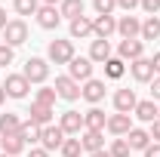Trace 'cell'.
I'll list each match as a JSON object with an SVG mask.
<instances>
[{"mask_svg":"<svg viewBox=\"0 0 160 157\" xmlns=\"http://www.w3.org/2000/svg\"><path fill=\"white\" fill-rule=\"evenodd\" d=\"M92 6H96V16H111L117 9V0H92Z\"/></svg>","mask_w":160,"mask_h":157,"instance_id":"cell-34","label":"cell"},{"mask_svg":"<svg viewBox=\"0 0 160 157\" xmlns=\"http://www.w3.org/2000/svg\"><path fill=\"white\" fill-rule=\"evenodd\" d=\"M92 34L99 40H108L111 34H117V19L114 16H96L92 19Z\"/></svg>","mask_w":160,"mask_h":157,"instance_id":"cell-14","label":"cell"},{"mask_svg":"<svg viewBox=\"0 0 160 157\" xmlns=\"http://www.w3.org/2000/svg\"><path fill=\"white\" fill-rule=\"evenodd\" d=\"M145 157H160V145H157V142H154V145H148V148H145Z\"/></svg>","mask_w":160,"mask_h":157,"instance_id":"cell-40","label":"cell"},{"mask_svg":"<svg viewBox=\"0 0 160 157\" xmlns=\"http://www.w3.org/2000/svg\"><path fill=\"white\" fill-rule=\"evenodd\" d=\"M126 74V62L117 59V56H111V59L105 62V77H111V80H120Z\"/></svg>","mask_w":160,"mask_h":157,"instance_id":"cell-27","label":"cell"},{"mask_svg":"<svg viewBox=\"0 0 160 157\" xmlns=\"http://www.w3.org/2000/svg\"><path fill=\"white\" fill-rule=\"evenodd\" d=\"M129 151H132V148H129L126 139H114L111 148H108V154H111V157H129Z\"/></svg>","mask_w":160,"mask_h":157,"instance_id":"cell-33","label":"cell"},{"mask_svg":"<svg viewBox=\"0 0 160 157\" xmlns=\"http://www.w3.org/2000/svg\"><path fill=\"white\" fill-rule=\"evenodd\" d=\"M6 25H9V19H6V9H3V6H0V31H3V28H6Z\"/></svg>","mask_w":160,"mask_h":157,"instance_id":"cell-42","label":"cell"},{"mask_svg":"<svg viewBox=\"0 0 160 157\" xmlns=\"http://www.w3.org/2000/svg\"><path fill=\"white\" fill-rule=\"evenodd\" d=\"M37 25L43 28V31H56V28L62 25L59 6H46V3H40V9H37Z\"/></svg>","mask_w":160,"mask_h":157,"instance_id":"cell-6","label":"cell"},{"mask_svg":"<svg viewBox=\"0 0 160 157\" xmlns=\"http://www.w3.org/2000/svg\"><path fill=\"white\" fill-rule=\"evenodd\" d=\"M46 56H49L52 65H68V62L74 59V43L71 40H49Z\"/></svg>","mask_w":160,"mask_h":157,"instance_id":"cell-3","label":"cell"},{"mask_svg":"<svg viewBox=\"0 0 160 157\" xmlns=\"http://www.w3.org/2000/svg\"><path fill=\"white\" fill-rule=\"evenodd\" d=\"M139 6L148 13V16H157V13H160V0H142Z\"/></svg>","mask_w":160,"mask_h":157,"instance_id":"cell-36","label":"cell"},{"mask_svg":"<svg viewBox=\"0 0 160 157\" xmlns=\"http://www.w3.org/2000/svg\"><path fill=\"white\" fill-rule=\"evenodd\" d=\"M43 3H46V6H56V3H62V0H43Z\"/></svg>","mask_w":160,"mask_h":157,"instance_id":"cell-46","label":"cell"},{"mask_svg":"<svg viewBox=\"0 0 160 157\" xmlns=\"http://www.w3.org/2000/svg\"><path fill=\"white\" fill-rule=\"evenodd\" d=\"M28 157H49V151H43V148H31Z\"/></svg>","mask_w":160,"mask_h":157,"instance_id":"cell-41","label":"cell"},{"mask_svg":"<svg viewBox=\"0 0 160 157\" xmlns=\"http://www.w3.org/2000/svg\"><path fill=\"white\" fill-rule=\"evenodd\" d=\"M129 74H132V80L136 83H151V80L157 77L154 74V65H151V59H136V62H129Z\"/></svg>","mask_w":160,"mask_h":157,"instance_id":"cell-8","label":"cell"},{"mask_svg":"<svg viewBox=\"0 0 160 157\" xmlns=\"http://www.w3.org/2000/svg\"><path fill=\"white\" fill-rule=\"evenodd\" d=\"M3 89H6V96H9V99H25V96H28V89H31V83L22 77V74H6Z\"/></svg>","mask_w":160,"mask_h":157,"instance_id":"cell-11","label":"cell"},{"mask_svg":"<svg viewBox=\"0 0 160 157\" xmlns=\"http://www.w3.org/2000/svg\"><path fill=\"white\" fill-rule=\"evenodd\" d=\"M105 129H108L111 136H126V133L132 129V117H129V114H111L108 123H105Z\"/></svg>","mask_w":160,"mask_h":157,"instance_id":"cell-17","label":"cell"},{"mask_svg":"<svg viewBox=\"0 0 160 157\" xmlns=\"http://www.w3.org/2000/svg\"><path fill=\"white\" fill-rule=\"evenodd\" d=\"M0 157H9V154H3V151H0Z\"/></svg>","mask_w":160,"mask_h":157,"instance_id":"cell-48","label":"cell"},{"mask_svg":"<svg viewBox=\"0 0 160 157\" xmlns=\"http://www.w3.org/2000/svg\"><path fill=\"white\" fill-rule=\"evenodd\" d=\"M105 123H108V117H105V111L96 108V105L83 114V129H99V133H105Z\"/></svg>","mask_w":160,"mask_h":157,"instance_id":"cell-19","label":"cell"},{"mask_svg":"<svg viewBox=\"0 0 160 157\" xmlns=\"http://www.w3.org/2000/svg\"><path fill=\"white\" fill-rule=\"evenodd\" d=\"M3 102H6V89L0 86V105H3Z\"/></svg>","mask_w":160,"mask_h":157,"instance_id":"cell-45","label":"cell"},{"mask_svg":"<svg viewBox=\"0 0 160 157\" xmlns=\"http://www.w3.org/2000/svg\"><path fill=\"white\" fill-rule=\"evenodd\" d=\"M151 99H157V102H160V74L151 80Z\"/></svg>","mask_w":160,"mask_h":157,"instance_id":"cell-39","label":"cell"},{"mask_svg":"<svg viewBox=\"0 0 160 157\" xmlns=\"http://www.w3.org/2000/svg\"><path fill=\"white\" fill-rule=\"evenodd\" d=\"M117 34L123 40H136L142 34V22L136 19V16H132V13H129V16H123V19L117 22Z\"/></svg>","mask_w":160,"mask_h":157,"instance_id":"cell-15","label":"cell"},{"mask_svg":"<svg viewBox=\"0 0 160 157\" xmlns=\"http://www.w3.org/2000/svg\"><path fill=\"white\" fill-rule=\"evenodd\" d=\"M68 77L71 80H92V62H89V56H74V59L68 62Z\"/></svg>","mask_w":160,"mask_h":157,"instance_id":"cell-5","label":"cell"},{"mask_svg":"<svg viewBox=\"0 0 160 157\" xmlns=\"http://www.w3.org/2000/svg\"><path fill=\"white\" fill-rule=\"evenodd\" d=\"M123 139L129 142V148H132V151H145V148L151 145V136H148L145 129H139V126H132V129H129Z\"/></svg>","mask_w":160,"mask_h":157,"instance_id":"cell-21","label":"cell"},{"mask_svg":"<svg viewBox=\"0 0 160 157\" xmlns=\"http://www.w3.org/2000/svg\"><path fill=\"white\" fill-rule=\"evenodd\" d=\"M16 59V53H12V46H6V43H0V68H6V65H12Z\"/></svg>","mask_w":160,"mask_h":157,"instance_id":"cell-35","label":"cell"},{"mask_svg":"<svg viewBox=\"0 0 160 157\" xmlns=\"http://www.w3.org/2000/svg\"><path fill=\"white\" fill-rule=\"evenodd\" d=\"M80 99H86L89 105H99L102 99H105V80H86L83 86H80Z\"/></svg>","mask_w":160,"mask_h":157,"instance_id":"cell-13","label":"cell"},{"mask_svg":"<svg viewBox=\"0 0 160 157\" xmlns=\"http://www.w3.org/2000/svg\"><path fill=\"white\" fill-rule=\"evenodd\" d=\"M25 40H28V25H25V19H9V25L3 28V43L16 49Z\"/></svg>","mask_w":160,"mask_h":157,"instance_id":"cell-2","label":"cell"},{"mask_svg":"<svg viewBox=\"0 0 160 157\" xmlns=\"http://www.w3.org/2000/svg\"><path fill=\"white\" fill-rule=\"evenodd\" d=\"M65 133H62V126L59 123H56V126H52V123H49V126H43V129H40V148H43V151H59L62 145H65Z\"/></svg>","mask_w":160,"mask_h":157,"instance_id":"cell-4","label":"cell"},{"mask_svg":"<svg viewBox=\"0 0 160 157\" xmlns=\"http://www.w3.org/2000/svg\"><path fill=\"white\" fill-rule=\"evenodd\" d=\"M12 9H16L19 16H37L40 0H12Z\"/></svg>","mask_w":160,"mask_h":157,"instance_id":"cell-30","label":"cell"},{"mask_svg":"<svg viewBox=\"0 0 160 157\" xmlns=\"http://www.w3.org/2000/svg\"><path fill=\"white\" fill-rule=\"evenodd\" d=\"M56 86H40L37 96H34V102H40V105H56Z\"/></svg>","mask_w":160,"mask_h":157,"instance_id":"cell-32","label":"cell"},{"mask_svg":"<svg viewBox=\"0 0 160 157\" xmlns=\"http://www.w3.org/2000/svg\"><path fill=\"white\" fill-rule=\"evenodd\" d=\"M25 151V142H22V136L16 133V136H6L3 139V154H9V157H16Z\"/></svg>","mask_w":160,"mask_h":157,"instance_id":"cell-29","label":"cell"},{"mask_svg":"<svg viewBox=\"0 0 160 157\" xmlns=\"http://www.w3.org/2000/svg\"><path fill=\"white\" fill-rule=\"evenodd\" d=\"M59 126H62V133H65V136H80V133H83V114L68 108V111H62Z\"/></svg>","mask_w":160,"mask_h":157,"instance_id":"cell-7","label":"cell"},{"mask_svg":"<svg viewBox=\"0 0 160 157\" xmlns=\"http://www.w3.org/2000/svg\"><path fill=\"white\" fill-rule=\"evenodd\" d=\"M22 77L28 80V83H46V77H49V62L40 59V56H31V59L25 62Z\"/></svg>","mask_w":160,"mask_h":157,"instance_id":"cell-1","label":"cell"},{"mask_svg":"<svg viewBox=\"0 0 160 157\" xmlns=\"http://www.w3.org/2000/svg\"><path fill=\"white\" fill-rule=\"evenodd\" d=\"M148 136H151V139H154V142L160 145V120H154V123H151V129H148Z\"/></svg>","mask_w":160,"mask_h":157,"instance_id":"cell-38","label":"cell"},{"mask_svg":"<svg viewBox=\"0 0 160 157\" xmlns=\"http://www.w3.org/2000/svg\"><path fill=\"white\" fill-rule=\"evenodd\" d=\"M89 157H111V154H108V151L102 148V151H96V154H89Z\"/></svg>","mask_w":160,"mask_h":157,"instance_id":"cell-44","label":"cell"},{"mask_svg":"<svg viewBox=\"0 0 160 157\" xmlns=\"http://www.w3.org/2000/svg\"><path fill=\"white\" fill-rule=\"evenodd\" d=\"M80 145H83V151H89V154H96L105 148V136H102L99 129H83V136H80Z\"/></svg>","mask_w":160,"mask_h":157,"instance_id":"cell-18","label":"cell"},{"mask_svg":"<svg viewBox=\"0 0 160 157\" xmlns=\"http://www.w3.org/2000/svg\"><path fill=\"white\" fill-rule=\"evenodd\" d=\"M59 13H62V19H77V16H83V0H62L59 3Z\"/></svg>","mask_w":160,"mask_h":157,"instance_id":"cell-26","label":"cell"},{"mask_svg":"<svg viewBox=\"0 0 160 157\" xmlns=\"http://www.w3.org/2000/svg\"><path fill=\"white\" fill-rule=\"evenodd\" d=\"M0 151H3V139H0Z\"/></svg>","mask_w":160,"mask_h":157,"instance_id":"cell-47","label":"cell"},{"mask_svg":"<svg viewBox=\"0 0 160 157\" xmlns=\"http://www.w3.org/2000/svg\"><path fill=\"white\" fill-rule=\"evenodd\" d=\"M22 129V120L12 114V111H6V114H0V139H6V136H16Z\"/></svg>","mask_w":160,"mask_h":157,"instance_id":"cell-23","label":"cell"},{"mask_svg":"<svg viewBox=\"0 0 160 157\" xmlns=\"http://www.w3.org/2000/svg\"><path fill=\"white\" fill-rule=\"evenodd\" d=\"M92 34V19L89 16H77V19L71 22V40H83Z\"/></svg>","mask_w":160,"mask_h":157,"instance_id":"cell-22","label":"cell"},{"mask_svg":"<svg viewBox=\"0 0 160 157\" xmlns=\"http://www.w3.org/2000/svg\"><path fill=\"white\" fill-rule=\"evenodd\" d=\"M56 96L65 99V102H77L80 99V83L71 80L68 74H62V77H56Z\"/></svg>","mask_w":160,"mask_h":157,"instance_id":"cell-9","label":"cell"},{"mask_svg":"<svg viewBox=\"0 0 160 157\" xmlns=\"http://www.w3.org/2000/svg\"><path fill=\"white\" fill-rule=\"evenodd\" d=\"M139 3H142V0H117V6H120V9H126V13H132Z\"/></svg>","mask_w":160,"mask_h":157,"instance_id":"cell-37","label":"cell"},{"mask_svg":"<svg viewBox=\"0 0 160 157\" xmlns=\"http://www.w3.org/2000/svg\"><path fill=\"white\" fill-rule=\"evenodd\" d=\"M151 65H154V74H160V53H154V59H151Z\"/></svg>","mask_w":160,"mask_h":157,"instance_id":"cell-43","label":"cell"},{"mask_svg":"<svg viewBox=\"0 0 160 157\" xmlns=\"http://www.w3.org/2000/svg\"><path fill=\"white\" fill-rule=\"evenodd\" d=\"M28 114H31V123H37L40 129H43V126H49V123H52V114H56V111H52V105L31 102V111H28Z\"/></svg>","mask_w":160,"mask_h":157,"instance_id":"cell-16","label":"cell"},{"mask_svg":"<svg viewBox=\"0 0 160 157\" xmlns=\"http://www.w3.org/2000/svg\"><path fill=\"white\" fill-rule=\"evenodd\" d=\"M132 114H136L142 123H154V120H157V105H154V99H145V102H139Z\"/></svg>","mask_w":160,"mask_h":157,"instance_id":"cell-24","label":"cell"},{"mask_svg":"<svg viewBox=\"0 0 160 157\" xmlns=\"http://www.w3.org/2000/svg\"><path fill=\"white\" fill-rule=\"evenodd\" d=\"M19 136H22V142H25V145H34V142H40V126L28 120V123H22Z\"/></svg>","mask_w":160,"mask_h":157,"instance_id":"cell-28","label":"cell"},{"mask_svg":"<svg viewBox=\"0 0 160 157\" xmlns=\"http://www.w3.org/2000/svg\"><path fill=\"white\" fill-rule=\"evenodd\" d=\"M108 59H111V43L96 37L92 43H89V62H102V65H105Z\"/></svg>","mask_w":160,"mask_h":157,"instance_id":"cell-20","label":"cell"},{"mask_svg":"<svg viewBox=\"0 0 160 157\" xmlns=\"http://www.w3.org/2000/svg\"><path fill=\"white\" fill-rule=\"evenodd\" d=\"M157 120H160V108H157Z\"/></svg>","mask_w":160,"mask_h":157,"instance_id":"cell-49","label":"cell"},{"mask_svg":"<svg viewBox=\"0 0 160 157\" xmlns=\"http://www.w3.org/2000/svg\"><path fill=\"white\" fill-rule=\"evenodd\" d=\"M136 105H139L136 89H117V93H114V111H117V114H132Z\"/></svg>","mask_w":160,"mask_h":157,"instance_id":"cell-10","label":"cell"},{"mask_svg":"<svg viewBox=\"0 0 160 157\" xmlns=\"http://www.w3.org/2000/svg\"><path fill=\"white\" fill-rule=\"evenodd\" d=\"M142 53H145V43H142L139 37L136 40H120V46H117V59H123V62L142 59Z\"/></svg>","mask_w":160,"mask_h":157,"instance_id":"cell-12","label":"cell"},{"mask_svg":"<svg viewBox=\"0 0 160 157\" xmlns=\"http://www.w3.org/2000/svg\"><path fill=\"white\" fill-rule=\"evenodd\" d=\"M59 151H62V157H80V154H83L80 136H77V139H71V136H68V139H65V145H62Z\"/></svg>","mask_w":160,"mask_h":157,"instance_id":"cell-31","label":"cell"},{"mask_svg":"<svg viewBox=\"0 0 160 157\" xmlns=\"http://www.w3.org/2000/svg\"><path fill=\"white\" fill-rule=\"evenodd\" d=\"M160 37V19L157 16H148V19L142 22V34H139V40L145 43V40H157Z\"/></svg>","mask_w":160,"mask_h":157,"instance_id":"cell-25","label":"cell"}]
</instances>
